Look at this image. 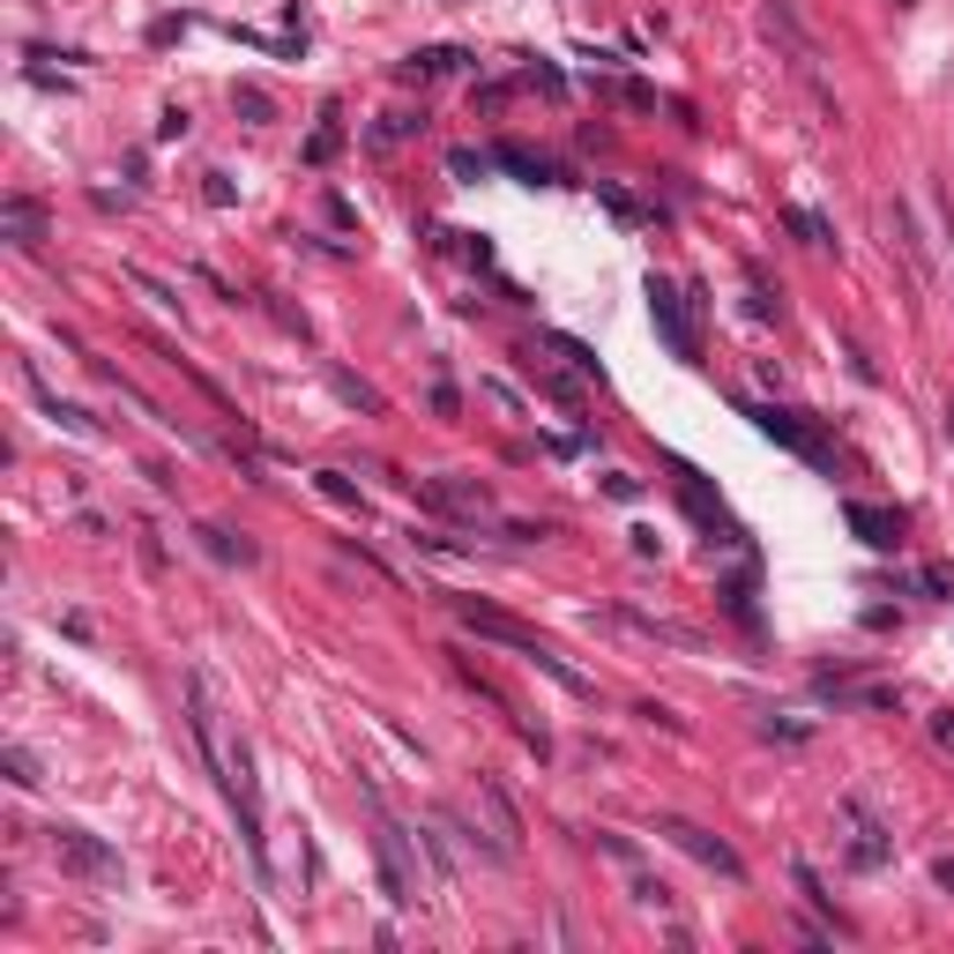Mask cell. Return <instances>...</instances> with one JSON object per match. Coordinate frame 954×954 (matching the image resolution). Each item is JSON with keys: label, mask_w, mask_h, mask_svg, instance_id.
Returning <instances> with one entry per match:
<instances>
[{"label": "cell", "mask_w": 954, "mask_h": 954, "mask_svg": "<svg viewBox=\"0 0 954 954\" xmlns=\"http://www.w3.org/2000/svg\"><path fill=\"white\" fill-rule=\"evenodd\" d=\"M761 433H776V440H784V448H798V456H813V462H821V440H813V433H805V425H790L784 411H761Z\"/></svg>", "instance_id": "8"}, {"label": "cell", "mask_w": 954, "mask_h": 954, "mask_svg": "<svg viewBox=\"0 0 954 954\" xmlns=\"http://www.w3.org/2000/svg\"><path fill=\"white\" fill-rule=\"evenodd\" d=\"M843 515H850V530H858L865 544H880V552H887V544H903V515H880V507H858V499H850Z\"/></svg>", "instance_id": "6"}, {"label": "cell", "mask_w": 954, "mask_h": 954, "mask_svg": "<svg viewBox=\"0 0 954 954\" xmlns=\"http://www.w3.org/2000/svg\"><path fill=\"white\" fill-rule=\"evenodd\" d=\"M8 776H15V784L31 790V784H38V761H31V753H23V746H8Z\"/></svg>", "instance_id": "11"}, {"label": "cell", "mask_w": 954, "mask_h": 954, "mask_svg": "<svg viewBox=\"0 0 954 954\" xmlns=\"http://www.w3.org/2000/svg\"><path fill=\"white\" fill-rule=\"evenodd\" d=\"M8 232H15V247H38V209H31V202H8Z\"/></svg>", "instance_id": "10"}, {"label": "cell", "mask_w": 954, "mask_h": 954, "mask_svg": "<svg viewBox=\"0 0 954 954\" xmlns=\"http://www.w3.org/2000/svg\"><path fill=\"white\" fill-rule=\"evenodd\" d=\"M657 828L671 835V843H679V850H686V858H702V865H716L723 872V880H746V858H739V850H731V843H716V835L708 828H694V821H657Z\"/></svg>", "instance_id": "3"}, {"label": "cell", "mask_w": 954, "mask_h": 954, "mask_svg": "<svg viewBox=\"0 0 954 954\" xmlns=\"http://www.w3.org/2000/svg\"><path fill=\"white\" fill-rule=\"evenodd\" d=\"M52 858L68 872H83V880H120V850H105V843L83 835V828H52Z\"/></svg>", "instance_id": "2"}, {"label": "cell", "mask_w": 954, "mask_h": 954, "mask_svg": "<svg viewBox=\"0 0 954 954\" xmlns=\"http://www.w3.org/2000/svg\"><path fill=\"white\" fill-rule=\"evenodd\" d=\"M657 329L671 335V351H679V358H694V329H686V314H679V306H671L664 291H657Z\"/></svg>", "instance_id": "9"}, {"label": "cell", "mask_w": 954, "mask_h": 954, "mask_svg": "<svg viewBox=\"0 0 954 954\" xmlns=\"http://www.w3.org/2000/svg\"><path fill=\"white\" fill-rule=\"evenodd\" d=\"M425 499H433V507H448V515H470V522H485V515H493L485 485H462V478H433V485H425Z\"/></svg>", "instance_id": "5"}, {"label": "cell", "mask_w": 954, "mask_h": 954, "mask_svg": "<svg viewBox=\"0 0 954 954\" xmlns=\"http://www.w3.org/2000/svg\"><path fill=\"white\" fill-rule=\"evenodd\" d=\"M374 850H380V887H388V903H417V895H411V872H403V828H396V821H380Z\"/></svg>", "instance_id": "4"}, {"label": "cell", "mask_w": 954, "mask_h": 954, "mask_svg": "<svg viewBox=\"0 0 954 954\" xmlns=\"http://www.w3.org/2000/svg\"><path fill=\"white\" fill-rule=\"evenodd\" d=\"M456 620L470 626V634H485V641H507L515 657H530V664H538L544 679H560L567 694H589V679H581V671H567V664H560V657H552V649L538 641V634H530V626H515L507 612H493V604H470V597H462V604H456Z\"/></svg>", "instance_id": "1"}, {"label": "cell", "mask_w": 954, "mask_h": 954, "mask_svg": "<svg viewBox=\"0 0 954 954\" xmlns=\"http://www.w3.org/2000/svg\"><path fill=\"white\" fill-rule=\"evenodd\" d=\"M850 813H858V843H850V865H887V843H880V835H887V828H880V821H872V813H865V805H858V798H850Z\"/></svg>", "instance_id": "7"}, {"label": "cell", "mask_w": 954, "mask_h": 954, "mask_svg": "<svg viewBox=\"0 0 954 954\" xmlns=\"http://www.w3.org/2000/svg\"><path fill=\"white\" fill-rule=\"evenodd\" d=\"M940 887H954V858H940Z\"/></svg>", "instance_id": "12"}]
</instances>
